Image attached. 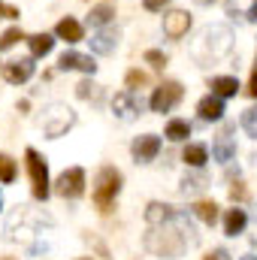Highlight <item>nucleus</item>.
I'll return each instance as SVG.
<instances>
[{
  "mask_svg": "<svg viewBox=\"0 0 257 260\" xmlns=\"http://www.w3.org/2000/svg\"><path fill=\"white\" fill-rule=\"evenodd\" d=\"M191 245H197V233H194V224L185 212H173L170 218H164L157 224H148L145 248L151 254L176 260V257H182Z\"/></svg>",
  "mask_w": 257,
  "mask_h": 260,
  "instance_id": "f257e3e1",
  "label": "nucleus"
},
{
  "mask_svg": "<svg viewBox=\"0 0 257 260\" xmlns=\"http://www.w3.org/2000/svg\"><path fill=\"white\" fill-rule=\"evenodd\" d=\"M233 49V34L227 24H209L203 27L197 46H194V55L203 58V61H221L224 55H230Z\"/></svg>",
  "mask_w": 257,
  "mask_h": 260,
  "instance_id": "f03ea898",
  "label": "nucleus"
},
{
  "mask_svg": "<svg viewBox=\"0 0 257 260\" xmlns=\"http://www.w3.org/2000/svg\"><path fill=\"white\" fill-rule=\"evenodd\" d=\"M121 191V173L115 167H103L97 173V185H94V203L100 212H109V206L115 203V197Z\"/></svg>",
  "mask_w": 257,
  "mask_h": 260,
  "instance_id": "7ed1b4c3",
  "label": "nucleus"
},
{
  "mask_svg": "<svg viewBox=\"0 0 257 260\" xmlns=\"http://www.w3.org/2000/svg\"><path fill=\"white\" fill-rule=\"evenodd\" d=\"M73 124H76V112H73V109H67L64 103H52V106L43 112V130H46V136H49V139L64 136Z\"/></svg>",
  "mask_w": 257,
  "mask_h": 260,
  "instance_id": "20e7f679",
  "label": "nucleus"
},
{
  "mask_svg": "<svg viewBox=\"0 0 257 260\" xmlns=\"http://www.w3.org/2000/svg\"><path fill=\"white\" fill-rule=\"evenodd\" d=\"M24 160H27L34 197H37V200H46V197H49V167H46V157H43L37 148H27V151H24Z\"/></svg>",
  "mask_w": 257,
  "mask_h": 260,
  "instance_id": "39448f33",
  "label": "nucleus"
},
{
  "mask_svg": "<svg viewBox=\"0 0 257 260\" xmlns=\"http://www.w3.org/2000/svg\"><path fill=\"white\" fill-rule=\"evenodd\" d=\"M182 85L179 82H164V85H157L154 88V94H151V100H148V106H151V112H170L179 100H182Z\"/></svg>",
  "mask_w": 257,
  "mask_h": 260,
  "instance_id": "423d86ee",
  "label": "nucleus"
},
{
  "mask_svg": "<svg viewBox=\"0 0 257 260\" xmlns=\"http://www.w3.org/2000/svg\"><path fill=\"white\" fill-rule=\"evenodd\" d=\"M55 191L64 197V200H76V197L85 194V170L82 167H73V170H67L58 176V182H55Z\"/></svg>",
  "mask_w": 257,
  "mask_h": 260,
  "instance_id": "0eeeda50",
  "label": "nucleus"
},
{
  "mask_svg": "<svg viewBox=\"0 0 257 260\" xmlns=\"http://www.w3.org/2000/svg\"><path fill=\"white\" fill-rule=\"evenodd\" d=\"M112 112H115V118L130 121V118H136V115L142 112V100H139L133 91H121V94H115V100H112Z\"/></svg>",
  "mask_w": 257,
  "mask_h": 260,
  "instance_id": "6e6552de",
  "label": "nucleus"
},
{
  "mask_svg": "<svg viewBox=\"0 0 257 260\" xmlns=\"http://www.w3.org/2000/svg\"><path fill=\"white\" fill-rule=\"evenodd\" d=\"M188 27H191V12L173 9V12L164 15V34H167L170 40H182V37L188 34Z\"/></svg>",
  "mask_w": 257,
  "mask_h": 260,
  "instance_id": "1a4fd4ad",
  "label": "nucleus"
},
{
  "mask_svg": "<svg viewBox=\"0 0 257 260\" xmlns=\"http://www.w3.org/2000/svg\"><path fill=\"white\" fill-rule=\"evenodd\" d=\"M130 151H133V157H136L139 164H148V160H154V157H157V151H160V139H157L154 133L136 136V139H133V145H130Z\"/></svg>",
  "mask_w": 257,
  "mask_h": 260,
  "instance_id": "9d476101",
  "label": "nucleus"
},
{
  "mask_svg": "<svg viewBox=\"0 0 257 260\" xmlns=\"http://www.w3.org/2000/svg\"><path fill=\"white\" fill-rule=\"evenodd\" d=\"M58 67L61 70H79V73H88V76H94V70H97L91 55H79V52H64Z\"/></svg>",
  "mask_w": 257,
  "mask_h": 260,
  "instance_id": "9b49d317",
  "label": "nucleus"
},
{
  "mask_svg": "<svg viewBox=\"0 0 257 260\" xmlns=\"http://www.w3.org/2000/svg\"><path fill=\"white\" fill-rule=\"evenodd\" d=\"M3 76H6L9 85H21V82H27L34 76V61L30 58H18V61H12V64L3 70Z\"/></svg>",
  "mask_w": 257,
  "mask_h": 260,
  "instance_id": "f8f14e48",
  "label": "nucleus"
},
{
  "mask_svg": "<svg viewBox=\"0 0 257 260\" xmlns=\"http://www.w3.org/2000/svg\"><path fill=\"white\" fill-rule=\"evenodd\" d=\"M197 112H200L203 121H218V118L224 115V97H218V94L203 97V100L197 103Z\"/></svg>",
  "mask_w": 257,
  "mask_h": 260,
  "instance_id": "ddd939ff",
  "label": "nucleus"
},
{
  "mask_svg": "<svg viewBox=\"0 0 257 260\" xmlns=\"http://www.w3.org/2000/svg\"><path fill=\"white\" fill-rule=\"evenodd\" d=\"M88 43H91V49L97 55H112L115 52V43H118V34L115 30H97Z\"/></svg>",
  "mask_w": 257,
  "mask_h": 260,
  "instance_id": "4468645a",
  "label": "nucleus"
},
{
  "mask_svg": "<svg viewBox=\"0 0 257 260\" xmlns=\"http://www.w3.org/2000/svg\"><path fill=\"white\" fill-rule=\"evenodd\" d=\"M245 224H248V215H245V209H230V212L224 215V233H227V236H236V233H242V230H245Z\"/></svg>",
  "mask_w": 257,
  "mask_h": 260,
  "instance_id": "2eb2a0df",
  "label": "nucleus"
},
{
  "mask_svg": "<svg viewBox=\"0 0 257 260\" xmlns=\"http://www.w3.org/2000/svg\"><path fill=\"white\" fill-rule=\"evenodd\" d=\"M233 154H236V142L230 136H218L215 145H212V157L221 160V164H227V160H233Z\"/></svg>",
  "mask_w": 257,
  "mask_h": 260,
  "instance_id": "dca6fc26",
  "label": "nucleus"
},
{
  "mask_svg": "<svg viewBox=\"0 0 257 260\" xmlns=\"http://www.w3.org/2000/svg\"><path fill=\"white\" fill-rule=\"evenodd\" d=\"M236 91H239L236 76H218V79H212V94H218V97H236Z\"/></svg>",
  "mask_w": 257,
  "mask_h": 260,
  "instance_id": "f3484780",
  "label": "nucleus"
},
{
  "mask_svg": "<svg viewBox=\"0 0 257 260\" xmlns=\"http://www.w3.org/2000/svg\"><path fill=\"white\" fill-rule=\"evenodd\" d=\"M55 30H58V37L67 40V43H79V40H82V24H79L76 18H61Z\"/></svg>",
  "mask_w": 257,
  "mask_h": 260,
  "instance_id": "a211bd4d",
  "label": "nucleus"
},
{
  "mask_svg": "<svg viewBox=\"0 0 257 260\" xmlns=\"http://www.w3.org/2000/svg\"><path fill=\"white\" fill-rule=\"evenodd\" d=\"M27 46H30V55H34V58H43V55L52 52L55 40H52L49 34H34V37H27Z\"/></svg>",
  "mask_w": 257,
  "mask_h": 260,
  "instance_id": "6ab92c4d",
  "label": "nucleus"
},
{
  "mask_svg": "<svg viewBox=\"0 0 257 260\" xmlns=\"http://www.w3.org/2000/svg\"><path fill=\"white\" fill-rule=\"evenodd\" d=\"M182 160H185L188 167H203V164L209 160V148H206V145H200V142H194V145H188V148H185Z\"/></svg>",
  "mask_w": 257,
  "mask_h": 260,
  "instance_id": "aec40b11",
  "label": "nucleus"
},
{
  "mask_svg": "<svg viewBox=\"0 0 257 260\" xmlns=\"http://www.w3.org/2000/svg\"><path fill=\"white\" fill-rule=\"evenodd\" d=\"M112 15H115V9H112V6H106V3H100V6H94V9H91L88 24H91V27H106V24L112 21Z\"/></svg>",
  "mask_w": 257,
  "mask_h": 260,
  "instance_id": "412c9836",
  "label": "nucleus"
},
{
  "mask_svg": "<svg viewBox=\"0 0 257 260\" xmlns=\"http://www.w3.org/2000/svg\"><path fill=\"white\" fill-rule=\"evenodd\" d=\"M76 94H79L82 100H91V103H100V100H103V88H100V85H94L91 79L79 82V85H76Z\"/></svg>",
  "mask_w": 257,
  "mask_h": 260,
  "instance_id": "4be33fe9",
  "label": "nucleus"
},
{
  "mask_svg": "<svg viewBox=\"0 0 257 260\" xmlns=\"http://www.w3.org/2000/svg\"><path fill=\"white\" fill-rule=\"evenodd\" d=\"M194 215H197L203 224H209V227H212V224L218 221V206H215V203H209V200H200V203L194 206Z\"/></svg>",
  "mask_w": 257,
  "mask_h": 260,
  "instance_id": "5701e85b",
  "label": "nucleus"
},
{
  "mask_svg": "<svg viewBox=\"0 0 257 260\" xmlns=\"http://www.w3.org/2000/svg\"><path fill=\"white\" fill-rule=\"evenodd\" d=\"M191 136V124L188 121H182V118H173L170 124H167V139H173V142H182V139H188Z\"/></svg>",
  "mask_w": 257,
  "mask_h": 260,
  "instance_id": "b1692460",
  "label": "nucleus"
},
{
  "mask_svg": "<svg viewBox=\"0 0 257 260\" xmlns=\"http://www.w3.org/2000/svg\"><path fill=\"white\" fill-rule=\"evenodd\" d=\"M206 176H185L182 179V194L185 197H197V194H203L206 191Z\"/></svg>",
  "mask_w": 257,
  "mask_h": 260,
  "instance_id": "393cba45",
  "label": "nucleus"
},
{
  "mask_svg": "<svg viewBox=\"0 0 257 260\" xmlns=\"http://www.w3.org/2000/svg\"><path fill=\"white\" fill-rule=\"evenodd\" d=\"M18 40H24V34L18 30V27H9V30H3L0 34V52H6V49H12Z\"/></svg>",
  "mask_w": 257,
  "mask_h": 260,
  "instance_id": "a878e982",
  "label": "nucleus"
},
{
  "mask_svg": "<svg viewBox=\"0 0 257 260\" xmlns=\"http://www.w3.org/2000/svg\"><path fill=\"white\" fill-rule=\"evenodd\" d=\"M0 182H3V185L15 182V164H12L6 154H0Z\"/></svg>",
  "mask_w": 257,
  "mask_h": 260,
  "instance_id": "bb28decb",
  "label": "nucleus"
},
{
  "mask_svg": "<svg viewBox=\"0 0 257 260\" xmlns=\"http://www.w3.org/2000/svg\"><path fill=\"white\" fill-rule=\"evenodd\" d=\"M242 127L248 136H254L257 139V106L254 109H245V115H242Z\"/></svg>",
  "mask_w": 257,
  "mask_h": 260,
  "instance_id": "cd10ccee",
  "label": "nucleus"
},
{
  "mask_svg": "<svg viewBox=\"0 0 257 260\" xmlns=\"http://www.w3.org/2000/svg\"><path fill=\"white\" fill-rule=\"evenodd\" d=\"M145 61L154 67V70H164V67H167V55L157 52V49H148V52H145Z\"/></svg>",
  "mask_w": 257,
  "mask_h": 260,
  "instance_id": "c85d7f7f",
  "label": "nucleus"
},
{
  "mask_svg": "<svg viewBox=\"0 0 257 260\" xmlns=\"http://www.w3.org/2000/svg\"><path fill=\"white\" fill-rule=\"evenodd\" d=\"M148 82V76L145 73H139V70H130L127 73V88H142Z\"/></svg>",
  "mask_w": 257,
  "mask_h": 260,
  "instance_id": "c756f323",
  "label": "nucleus"
},
{
  "mask_svg": "<svg viewBox=\"0 0 257 260\" xmlns=\"http://www.w3.org/2000/svg\"><path fill=\"white\" fill-rule=\"evenodd\" d=\"M0 18H18V9H15V6H6V3L0 0Z\"/></svg>",
  "mask_w": 257,
  "mask_h": 260,
  "instance_id": "7c9ffc66",
  "label": "nucleus"
},
{
  "mask_svg": "<svg viewBox=\"0 0 257 260\" xmlns=\"http://www.w3.org/2000/svg\"><path fill=\"white\" fill-rule=\"evenodd\" d=\"M142 6H145V9H151V12H157V9H164V6H167V0H142Z\"/></svg>",
  "mask_w": 257,
  "mask_h": 260,
  "instance_id": "2f4dec72",
  "label": "nucleus"
},
{
  "mask_svg": "<svg viewBox=\"0 0 257 260\" xmlns=\"http://www.w3.org/2000/svg\"><path fill=\"white\" fill-rule=\"evenodd\" d=\"M230 200H233V203H236V200H245V188H242V185H233V188H230Z\"/></svg>",
  "mask_w": 257,
  "mask_h": 260,
  "instance_id": "473e14b6",
  "label": "nucleus"
},
{
  "mask_svg": "<svg viewBox=\"0 0 257 260\" xmlns=\"http://www.w3.org/2000/svg\"><path fill=\"white\" fill-rule=\"evenodd\" d=\"M209 260H230V254H227L224 248H218V251H212V254H209Z\"/></svg>",
  "mask_w": 257,
  "mask_h": 260,
  "instance_id": "72a5a7b5",
  "label": "nucleus"
},
{
  "mask_svg": "<svg viewBox=\"0 0 257 260\" xmlns=\"http://www.w3.org/2000/svg\"><path fill=\"white\" fill-rule=\"evenodd\" d=\"M248 94H251V97H257V73L251 76V85H248Z\"/></svg>",
  "mask_w": 257,
  "mask_h": 260,
  "instance_id": "f704fd0d",
  "label": "nucleus"
},
{
  "mask_svg": "<svg viewBox=\"0 0 257 260\" xmlns=\"http://www.w3.org/2000/svg\"><path fill=\"white\" fill-rule=\"evenodd\" d=\"M248 18H251V21H257V0L251 3V9H248Z\"/></svg>",
  "mask_w": 257,
  "mask_h": 260,
  "instance_id": "c9c22d12",
  "label": "nucleus"
},
{
  "mask_svg": "<svg viewBox=\"0 0 257 260\" xmlns=\"http://www.w3.org/2000/svg\"><path fill=\"white\" fill-rule=\"evenodd\" d=\"M0 212H3V197H0Z\"/></svg>",
  "mask_w": 257,
  "mask_h": 260,
  "instance_id": "e433bc0d",
  "label": "nucleus"
},
{
  "mask_svg": "<svg viewBox=\"0 0 257 260\" xmlns=\"http://www.w3.org/2000/svg\"><path fill=\"white\" fill-rule=\"evenodd\" d=\"M242 260H257V257H242Z\"/></svg>",
  "mask_w": 257,
  "mask_h": 260,
  "instance_id": "4c0bfd02",
  "label": "nucleus"
},
{
  "mask_svg": "<svg viewBox=\"0 0 257 260\" xmlns=\"http://www.w3.org/2000/svg\"><path fill=\"white\" fill-rule=\"evenodd\" d=\"M3 260H12V257H3Z\"/></svg>",
  "mask_w": 257,
  "mask_h": 260,
  "instance_id": "58836bf2",
  "label": "nucleus"
},
{
  "mask_svg": "<svg viewBox=\"0 0 257 260\" xmlns=\"http://www.w3.org/2000/svg\"><path fill=\"white\" fill-rule=\"evenodd\" d=\"M82 260H88V257H82Z\"/></svg>",
  "mask_w": 257,
  "mask_h": 260,
  "instance_id": "ea45409f",
  "label": "nucleus"
}]
</instances>
